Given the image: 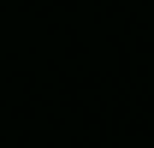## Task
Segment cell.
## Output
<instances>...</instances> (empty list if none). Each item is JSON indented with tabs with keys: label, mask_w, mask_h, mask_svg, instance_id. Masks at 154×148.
<instances>
[]
</instances>
